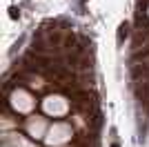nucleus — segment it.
<instances>
[{
	"label": "nucleus",
	"instance_id": "nucleus-1",
	"mask_svg": "<svg viewBox=\"0 0 149 147\" xmlns=\"http://www.w3.org/2000/svg\"><path fill=\"white\" fill-rule=\"evenodd\" d=\"M18 16H20V11L16 9V7H13V9H11V18H18Z\"/></svg>",
	"mask_w": 149,
	"mask_h": 147
}]
</instances>
